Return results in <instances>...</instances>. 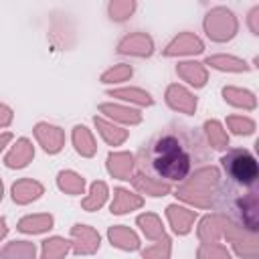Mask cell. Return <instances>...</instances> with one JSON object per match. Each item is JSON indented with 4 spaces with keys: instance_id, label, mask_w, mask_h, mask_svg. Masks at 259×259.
Listing matches in <instances>:
<instances>
[{
    "instance_id": "7a4b0ae2",
    "label": "cell",
    "mask_w": 259,
    "mask_h": 259,
    "mask_svg": "<svg viewBox=\"0 0 259 259\" xmlns=\"http://www.w3.org/2000/svg\"><path fill=\"white\" fill-rule=\"evenodd\" d=\"M196 136L188 134L182 127L164 130L142 150V166L144 170L152 172L156 178L164 180H184L198 156L200 144L194 146Z\"/></svg>"
},
{
    "instance_id": "6da1fadb",
    "label": "cell",
    "mask_w": 259,
    "mask_h": 259,
    "mask_svg": "<svg viewBox=\"0 0 259 259\" xmlns=\"http://www.w3.org/2000/svg\"><path fill=\"white\" fill-rule=\"evenodd\" d=\"M225 170L223 200L229 202L233 214L247 223L249 229H255L257 223V184H259V166L255 156L249 150H231L221 160Z\"/></svg>"
}]
</instances>
